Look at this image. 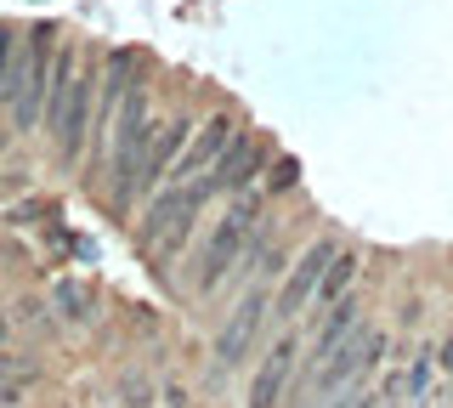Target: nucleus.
<instances>
[{"label":"nucleus","mask_w":453,"mask_h":408,"mask_svg":"<svg viewBox=\"0 0 453 408\" xmlns=\"http://www.w3.org/2000/svg\"><path fill=\"white\" fill-rule=\"evenodd\" d=\"M96 74L91 63L74 58V46H57L51 68V96H46V131L63 165H85V142H91V119H96Z\"/></svg>","instance_id":"1"},{"label":"nucleus","mask_w":453,"mask_h":408,"mask_svg":"<svg viewBox=\"0 0 453 408\" xmlns=\"http://www.w3.org/2000/svg\"><path fill=\"white\" fill-rule=\"evenodd\" d=\"M153 108H148V86H136L131 96L119 103V114H113V131H108V216L125 221L131 216V176L142 165V153L153 142Z\"/></svg>","instance_id":"2"},{"label":"nucleus","mask_w":453,"mask_h":408,"mask_svg":"<svg viewBox=\"0 0 453 408\" xmlns=\"http://www.w3.org/2000/svg\"><path fill=\"white\" fill-rule=\"evenodd\" d=\"M51 51H57V23H35L18 51V68H12V86L0 91V103L12 108V125L18 131H35L46 119V96H51Z\"/></svg>","instance_id":"3"},{"label":"nucleus","mask_w":453,"mask_h":408,"mask_svg":"<svg viewBox=\"0 0 453 408\" xmlns=\"http://www.w3.org/2000/svg\"><path fill=\"white\" fill-rule=\"evenodd\" d=\"M283 261V250H266L261 256V278L250 284V295L233 306V318L221 323V335H216V363L221 369H238V363L250 358V346H255V335L266 329V318H273V266Z\"/></svg>","instance_id":"4"},{"label":"nucleus","mask_w":453,"mask_h":408,"mask_svg":"<svg viewBox=\"0 0 453 408\" xmlns=\"http://www.w3.org/2000/svg\"><path fill=\"white\" fill-rule=\"evenodd\" d=\"M386 351H391V335L386 329H363L351 335L346 346L334 351V358H323V369H318V380H311V403H323L329 408V397H340V391H351L357 380L368 374V369H380L386 363Z\"/></svg>","instance_id":"5"},{"label":"nucleus","mask_w":453,"mask_h":408,"mask_svg":"<svg viewBox=\"0 0 453 408\" xmlns=\"http://www.w3.org/2000/svg\"><path fill=\"white\" fill-rule=\"evenodd\" d=\"M295 369H301V329H283L278 341L266 346V358L255 363L244 408H278V397H283V386L295 380Z\"/></svg>","instance_id":"6"},{"label":"nucleus","mask_w":453,"mask_h":408,"mask_svg":"<svg viewBox=\"0 0 453 408\" xmlns=\"http://www.w3.org/2000/svg\"><path fill=\"white\" fill-rule=\"evenodd\" d=\"M334 256H340V244H334V238H318V244H311L306 256L289 266L283 289L273 295V318H295V312H306V301L318 295V284H323V273L334 266Z\"/></svg>","instance_id":"7"},{"label":"nucleus","mask_w":453,"mask_h":408,"mask_svg":"<svg viewBox=\"0 0 453 408\" xmlns=\"http://www.w3.org/2000/svg\"><path fill=\"white\" fill-rule=\"evenodd\" d=\"M188 131H193L188 114L165 119L159 131H153V142H148V153H142V165H136V176H131V204L142 199V193H159V188H165L170 165L181 159V148H188Z\"/></svg>","instance_id":"8"},{"label":"nucleus","mask_w":453,"mask_h":408,"mask_svg":"<svg viewBox=\"0 0 453 408\" xmlns=\"http://www.w3.org/2000/svg\"><path fill=\"white\" fill-rule=\"evenodd\" d=\"M266 165H273L266 142H261V136H244V131H238V142L226 148L221 159H216V171L204 176L210 199H216V193H233V199H238V193H250V188H255V176H261Z\"/></svg>","instance_id":"9"},{"label":"nucleus","mask_w":453,"mask_h":408,"mask_svg":"<svg viewBox=\"0 0 453 408\" xmlns=\"http://www.w3.org/2000/svg\"><path fill=\"white\" fill-rule=\"evenodd\" d=\"M233 131H238V119H233V114H216L204 131H198L193 148H181V159L170 165L165 188H193V176H210V171H216V159L233 148Z\"/></svg>","instance_id":"10"},{"label":"nucleus","mask_w":453,"mask_h":408,"mask_svg":"<svg viewBox=\"0 0 453 408\" xmlns=\"http://www.w3.org/2000/svg\"><path fill=\"white\" fill-rule=\"evenodd\" d=\"M357 329H363V301H357V295H346L340 306L318 312V335H311V351H318V363H323V358H334V351L346 346Z\"/></svg>","instance_id":"11"},{"label":"nucleus","mask_w":453,"mask_h":408,"mask_svg":"<svg viewBox=\"0 0 453 408\" xmlns=\"http://www.w3.org/2000/svg\"><path fill=\"white\" fill-rule=\"evenodd\" d=\"M357 273H363V266H357V256H351V250H340V256H334V266L323 273L318 295H311V306H318V312H329V306H340V301L351 295V284H357Z\"/></svg>","instance_id":"12"},{"label":"nucleus","mask_w":453,"mask_h":408,"mask_svg":"<svg viewBox=\"0 0 453 408\" xmlns=\"http://www.w3.org/2000/svg\"><path fill=\"white\" fill-rule=\"evenodd\" d=\"M51 306H57V312H63L68 323H85V318L96 312V289H91V284H80V278H57Z\"/></svg>","instance_id":"13"},{"label":"nucleus","mask_w":453,"mask_h":408,"mask_svg":"<svg viewBox=\"0 0 453 408\" xmlns=\"http://www.w3.org/2000/svg\"><path fill=\"white\" fill-rule=\"evenodd\" d=\"M113 403L119 408H153V386H148V374H119L113 380Z\"/></svg>","instance_id":"14"},{"label":"nucleus","mask_w":453,"mask_h":408,"mask_svg":"<svg viewBox=\"0 0 453 408\" xmlns=\"http://www.w3.org/2000/svg\"><path fill=\"white\" fill-rule=\"evenodd\" d=\"M295 181H301V165H295V159H273V165H266V193H289Z\"/></svg>","instance_id":"15"},{"label":"nucleus","mask_w":453,"mask_h":408,"mask_svg":"<svg viewBox=\"0 0 453 408\" xmlns=\"http://www.w3.org/2000/svg\"><path fill=\"white\" fill-rule=\"evenodd\" d=\"M12 68H18V46H12V29L0 23V91L12 86Z\"/></svg>","instance_id":"16"},{"label":"nucleus","mask_w":453,"mask_h":408,"mask_svg":"<svg viewBox=\"0 0 453 408\" xmlns=\"http://www.w3.org/2000/svg\"><path fill=\"white\" fill-rule=\"evenodd\" d=\"M329 408H380V397H374V391H363V386H351V391H340Z\"/></svg>","instance_id":"17"},{"label":"nucleus","mask_w":453,"mask_h":408,"mask_svg":"<svg viewBox=\"0 0 453 408\" xmlns=\"http://www.w3.org/2000/svg\"><path fill=\"white\" fill-rule=\"evenodd\" d=\"M436 369H442V374L453 380V335H448V341H442V346H436Z\"/></svg>","instance_id":"18"},{"label":"nucleus","mask_w":453,"mask_h":408,"mask_svg":"<svg viewBox=\"0 0 453 408\" xmlns=\"http://www.w3.org/2000/svg\"><path fill=\"white\" fill-rule=\"evenodd\" d=\"M12 341V312H0V346Z\"/></svg>","instance_id":"19"},{"label":"nucleus","mask_w":453,"mask_h":408,"mask_svg":"<svg viewBox=\"0 0 453 408\" xmlns=\"http://www.w3.org/2000/svg\"><path fill=\"white\" fill-rule=\"evenodd\" d=\"M448 408H453V380H448Z\"/></svg>","instance_id":"20"},{"label":"nucleus","mask_w":453,"mask_h":408,"mask_svg":"<svg viewBox=\"0 0 453 408\" xmlns=\"http://www.w3.org/2000/svg\"><path fill=\"white\" fill-rule=\"evenodd\" d=\"M419 408H436V403H419Z\"/></svg>","instance_id":"21"},{"label":"nucleus","mask_w":453,"mask_h":408,"mask_svg":"<svg viewBox=\"0 0 453 408\" xmlns=\"http://www.w3.org/2000/svg\"><path fill=\"white\" fill-rule=\"evenodd\" d=\"M380 408H391V403H380Z\"/></svg>","instance_id":"22"}]
</instances>
